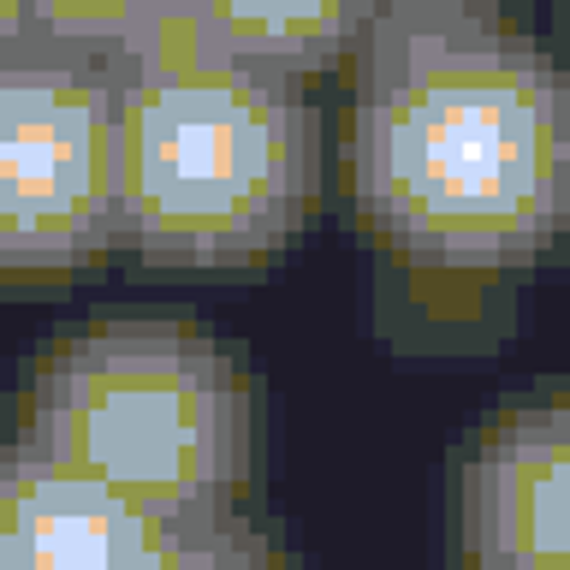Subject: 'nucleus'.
I'll return each instance as SVG.
<instances>
[{
	"label": "nucleus",
	"instance_id": "f257e3e1",
	"mask_svg": "<svg viewBox=\"0 0 570 570\" xmlns=\"http://www.w3.org/2000/svg\"><path fill=\"white\" fill-rule=\"evenodd\" d=\"M351 203L434 274L529 267L570 232V71L499 0H381L356 42Z\"/></svg>",
	"mask_w": 570,
	"mask_h": 570
},
{
	"label": "nucleus",
	"instance_id": "f03ea898",
	"mask_svg": "<svg viewBox=\"0 0 570 570\" xmlns=\"http://www.w3.org/2000/svg\"><path fill=\"white\" fill-rule=\"evenodd\" d=\"M114 78V244L160 267H249L303 232L321 119L297 78L208 60L167 18Z\"/></svg>",
	"mask_w": 570,
	"mask_h": 570
},
{
	"label": "nucleus",
	"instance_id": "7ed1b4c3",
	"mask_svg": "<svg viewBox=\"0 0 570 570\" xmlns=\"http://www.w3.org/2000/svg\"><path fill=\"white\" fill-rule=\"evenodd\" d=\"M18 445L101 481L155 523H196L238 505L256 463V399L220 338L119 315L42 356Z\"/></svg>",
	"mask_w": 570,
	"mask_h": 570
},
{
	"label": "nucleus",
	"instance_id": "20e7f679",
	"mask_svg": "<svg viewBox=\"0 0 570 570\" xmlns=\"http://www.w3.org/2000/svg\"><path fill=\"white\" fill-rule=\"evenodd\" d=\"M114 249V78L48 48L0 60V274H78Z\"/></svg>",
	"mask_w": 570,
	"mask_h": 570
},
{
	"label": "nucleus",
	"instance_id": "39448f33",
	"mask_svg": "<svg viewBox=\"0 0 570 570\" xmlns=\"http://www.w3.org/2000/svg\"><path fill=\"white\" fill-rule=\"evenodd\" d=\"M470 570H570V392L505 404L458 475Z\"/></svg>",
	"mask_w": 570,
	"mask_h": 570
},
{
	"label": "nucleus",
	"instance_id": "423d86ee",
	"mask_svg": "<svg viewBox=\"0 0 570 570\" xmlns=\"http://www.w3.org/2000/svg\"><path fill=\"white\" fill-rule=\"evenodd\" d=\"M160 529L66 463L24 445L0 458V570H114Z\"/></svg>",
	"mask_w": 570,
	"mask_h": 570
},
{
	"label": "nucleus",
	"instance_id": "0eeeda50",
	"mask_svg": "<svg viewBox=\"0 0 570 570\" xmlns=\"http://www.w3.org/2000/svg\"><path fill=\"white\" fill-rule=\"evenodd\" d=\"M381 0H173L167 24L208 60L309 78L368 36Z\"/></svg>",
	"mask_w": 570,
	"mask_h": 570
},
{
	"label": "nucleus",
	"instance_id": "6e6552de",
	"mask_svg": "<svg viewBox=\"0 0 570 570\" xmlns=\"http://www.w3.org/2000/svg\"><path fill=\"white\" fill-rule=\"evenodd\" d=\"M173 0H24L30 48L71 53L89 66H119L160 30Z\"/></svg>",
	"mask_w": 570,
	"mask_h": 570
},
{
	"label": "nucleus",
	"instance_id": "1a4fd4ad",
	"mask_svg": "<svg viewBox=\"0 0 570 570\" xmlns=\"http://www.w3.org/2000/svg\"><path fill=\"white\" fill-rule=\"evenodd\" d=\"M114 570H285L279 547L249 523V517H196V523H167L155 541L125 552Z\"/></svg>",
	"mask_w": 570,
	"mask_h": 570
},
{
	"label": "nucleus",
	"instance_id": "9d476101",
	"mask_svg": "<svg viewBox=\"0 0 570 570\" xmlns=\"http://www.w3.org/2000/svg\"><path fill=\"white\" fill-rule=\"evenodd\" d=\"M18 48H30V18H24V0H0V60H12Z\"/></svg>",
	"mask_w": 570,
	"mask_h": 570
},
{
	"label": "nucleus",
	"instance_id": "9b49d317",
	"mask_svg": "<svg viewBox=\"0 0 570 570\" xmlns=\"http://www.w3.org/2000/svg\"><path fill=\"white\" fill-rule=\"evenodd\" d=\"M564 12H570V0H564Z\"/></svg>",
	"mask_w": 570,
	"mask_h": 570
}]
</instances>
